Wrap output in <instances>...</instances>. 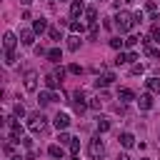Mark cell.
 <instances>
[{"label":"cell","mask_w":160,"mask_h":160,"mask_svg":"<svg viewBox=\"0 0 160 160\" xmlns=\"http://www.w3.org/2000/svg\"><path fill=\"white\" fill-rule=\"evenodd\" d=\"M112 20H115V28H118L120 35H125V32H130V30L135 28V18H132V12H128V10H120Z\"/></svg>","instance_id":"cell-1"},{"label":"cell","mask_w":160,"mask_h":160,"mask_svg":"<svg viewBox=\"0 0 160 160\" xmlns=\"http://www.w3.org/2000/svg\"><path fill=\"white\" fill-rule=\"evenodd\" d=\"M28 128H30V132H45V128H48L45 115H42V112H32V115H28Z\"/></svg>","instance_id":"cell-2"},{"label":"cell","mask_w":160,"mask_h":160,"mask_svg":"<svg viewBox=\"0 0 160 160\" xmlns=\"http://www.w3.org/2000/svg\"><path fill=\"white\" fill-rule=\"evenodd\" d=\"M88 152H90V158H92V160H100V158L105 155V145H102L100 135L90 138V142H88Z\"/></svg>","instance_id":"cell-3"},{"label":"cell","mask_w":160,"mask_h":160,"mask_svg":"<svg viewBox=\"0 0 160 160\" xmlns=\"http://www.w3.org/2000/svg\"><path fill=\"white\" fill-rule=\"evenodd\" d=\"M22 88H25L28 92H38V72H35V70H28V72L22 75Z\"/></svg>","instance_id":"cell-4"},{"label":"cell","mask_w":160,"mask_h":160,"mask_svg":"<svg viewBox=\"0 0 160 160\" xmlns=\"http://www.w3.org/2000/svg\"><path fill=\"white\" fill-rule=\"evenodd\" d=\"M2 48H5V52H15V48H18V35L8 30V32L2 35Z\"/></svg>","instance_id":"cell-5"},{"label":"cell","mask_w":160,"mask_h":160,"mask_svg":"<svg viewBox=\"0 0 160 160\" xmlns=\"http://www.w3.org/2000/svg\"><path fill=\"white\" fill-rule=\"evenodd\" d=\"M52 125L58 128V132L68 130V125H70V115H68V112H58V115L52 118Z\"/></svg>","instance_id":"cell-6"},{"label":"cell","mask_w":160,"mask_h":160,"mask_svg":"<svg viewBox=\"0 0 160 160\" xmlns=\"http://www.w3.org/2000/svg\"><path fill=\"white\" fill-rule=\"evenodd\" d=\"M85 5H82V0H72L70 2V20H78L80 15H85Z\"/></svg>","instance_id":"cell-7"},{"label":"cell","mask_w":160,"mask_h":160,"mask_svg":"<svg viewBox=\"0 0 160 160\" xmlns=\"http://www.w3.org/2000/svg\"><path fill=\"white\" fill-rule=\"evenodd\" d=\"M55 100H58V95H55L52 90H40V92H38V102H40V105H50V102H55Z\"/></svg>","instance_id":"cell-8"},{"label":"cell","mask_w":160,"mask_h":160,"mask_svg":"<svg viewBox=\"0 0 160 160\" xmlns=\"http://www.w3.org/2000/svg\"><path fill=\"white\" fill-rule=\"evenodd\" d=\"M20 42H22L25 48H32V45H35V32H32V30H20Z\"/></svg>","instance_id":"cell-9"},{"label":"cell","mask_w":160,"mask_h":160,"mask_svg":"<svg viewBox=\"0 0 160 160\" xmlns=\"http://www.w3.org/2000/svg\"><path fill=\"white\" fill-rule=\"evenodd\" d=\"M45 30H48V20H45V18L32 20V32H35V35H42Z\"/></svg>","instance_id":"cell-10"},{"label":"cell","mask_w":160,"mask_h":160,"mask_svg":"<svg viewBox=\"0 0 160 160\" xmlns=\"http://www.w3.org/2000/svg\"><path fill=\"white\" fill-rule=\"evenodd\" d=\"M112 80H115V72H102V75L95 80V85H98V88H108Z\"/></svg>","instance_id":"cell-11"},{"label":"cell","mask_w":160,"mask_h":160,"mask_svg":"<svg viewBox=\"0 0 160 160\" xmlns=\"http://www.w3.org/2000/svg\"><path fill=\"white\" fill-rule=\"evenodd\" d=\"M118 98H120V102H132V100H138V98H135V92H132L130 88H120Z\"/></svg>","instance_id":"cell-12"},{"label":"cell","mask_w":160,"mask_h":160,"mask_svg":"<svg viewBox=\"0 0 160 160\" xmlns=\"http://www.w3.org/2000/svg\"><path fill=\"white\" fill-rule=\"evenodd\" d=\"M138 105H140V110H150V108H152V95H150V92H142V95L138 98Z\"/></svg>","instance_id":"cell-13"},{"label":"cell","mask_w":160,"mask_h":160,"mask_svg":"<svg viewBox=\"0 0 160 160\" xmlns=\"http://www.w3.org/2000/svg\"><path fill=\"white\" fill-rule=\"evenodd\" d=\"M118 142H120L122 148H132V145H135V135H132V132H120Z\"/></svg>","instance_id":"cell-14"},{"label":"cell","mask_w":160,"mask_h":160,"mask_svg":"<svg viewBox=\"0 0 160 160\" xmlns=\"http://www.w3.org/2000/svg\"><path fill=\"white\" fill-rule=\"evenodd\" d=\"M45 85H48V90H55V88L60 85V80L55 78V72H48V75H45Z\"/></svg>","instance_id":"cell-15"},{"label":"cell","mask_w":160,"mask_h":160,"mask_svg":"<svg viewBox=\"0 0 160 160\" xmlns=\"http://www.w3.org/2000/svg\"><path fill=\"white\" fill-rule=\"evenodd\" d=\"M145 85H148V90H150V92H160V78H148V80H145Z\"/></svg>","instance_id":"cell-16"},{"label":"cell","mask_w":160,"mask_h":160,"mask_svg":"<svg viewBox=\"0 0 160 160\" xmlns=\"http://www.w3.org/2000/svg\"><path fill=\"white\" fill-rule=\"evenodd\" d=\"M70 32H72V35H82V32H85V25L78 22V20H70Z\"/></svg>","instance_id":"cell-17"},{"label":"cell","mask_w":160,"mask_h":160,"mask_svg":"<svg viewBox=\"0 0 160 160\" xmlns=\"http://www.w3.org/2000/svg\"><path fill=\"white\" fill-rule=\"evenodd\" d=\"M48 60H50V62H60V60H62V52H60V48H52V50H48Z\"/></svg>","instance_id":"cell-18"},{"label":"cell","mask_w":160,"mask_h":160,"mask_svg":"<svg viewBox=\"0 0 160 160\" xmlns=\"http://www.w3.org/2000/svg\"><path fill=\"white\" fill-rule=\"evenodd\" d=\"M78 48H80V35H70V38H68V50L75 52Z\"/></svg>","instance_id":"cell-19"},{"label":"cell","mask_w":160,"mask_h":160,"mask_svg":"<svg viewBox=\"0 0 160 160\" xmlns=\"http://www.w3.org/2000/svg\"><path fill=\"white\" fill-rule=\"evenodd\" d=\"M85 18H88L90 25H95V22H98V10H95V8H88V10H85Z\"/></svg>","instance_id":"cell-20"},{"label":"cell","mask_w":160,"mask_h":160,"mask_svg":"<svg viewBox=\"0 0 160 160\" xmlns=\"http://www.w3.org/2000/svg\"><path fill=\"white\" fill-rule=\"evenodd\" d=\"M110 130V120L108 118H98V132H108Z\"/></svg>","instance_id":"cell-21"},{"label":"cell","mask_w":160,"mask_h":160,"mask_svg":"<svg viewBox=\"0 0 160 160\" xmlns=\"http://www.w3.org/2000/svg\"><path fill=\"white\" fill-rule=\"evenodd\" d=\"M145 12H148L152 20H158V15H155V12H158V5H155V2H145Z\"/></svg>","instance_id":"cell-22"},{"label":"cell","mask_w":160,"mask_h":160,"mask_svg":"<svg viewBox=\"0 0 160 160\" xmlns=\"http://www.w3.org/2000/svg\"><path fill=\"white\" fill-rule=\"evenodd\" d=\"M48 152H50V158H62V145H50Z\"/></svg>","instance_id":"cell-23"},{"label":"cell","mask_w":160,"mask_h":160,"mask_svg":"<svg viewBox=\"0 0 160 160\" xmlns=\"http://www.w3.org/2000/svg\"><path fill=\"white\" fill-rule=\"evenodd\" d=\"M145 55H148V58H160V48H152V45H145Z\"/></svg>","instance_id":"cell-24"},{"label":"cell","mask_w":160,"mask_h":160,"mask_svg":"<svg viewBox=\"0 0 160 160\" xmlns=\"http://www.w3.org/2000/svg\"><path fill=\"white\" fill-rule=\"evenodd\" d=\"M12 115H15V118H25V108H22V102L12 105Z\"/></svg>","instance_id":"cell-25"},{"label":"cell","mask_w":160,"mask_h":160,"mask_svg":"<svg viewBox=\"0 0 160 160\" xmlns=\"http://www.w3.org/2000/svg\"><path fill=\"white\" fill-rule=\"evenodd\" d=\"M58 140H60V145H70V142H72V138H70V135H68L65 130H62V132L58 135Z\"/></svg>","instance_id":"cell-26"},{"label":"cell","mask_w":160,"mask_h":160,"mask_svg":"<svg viewBox=\"0 0 160 160\" xmlns=\"http://www.w3.org/2000/svg\"><path fill=\"white\" fill-rule=\"evenodd\" d=\"M122 45H125V40H120V38H112V40H110V48H112V50H120Z\"/></svg>","instance_id":"cell-27"},{"label":"cell","mask_w":160,"mask_h":160,"mask_svg":"<svg viewBox=\"0 0 160 160\" xmlns=\"http://www.w3.org/2000/svg\"><path fill=\"white\" fill-rule=\"evenodd\" d=\"M138 40H140L138 35H130V38H125V48H135V45H138Z\"/></svg>","instance_id":"cell-28"},{"label":"cell","mask_w":160,"mask_h":160,"mask_svg":"<svg viewBox=\"0 0 160 160\" xmlns=\"http://www.w3.org/2000/svg\"><path fill=\"white\" fill-rule=\"evenodd\" d=\"M70 152H72V155L80 152V140H78V138H72V142H70Z\"/></svg>","instance_id":"cell-29"},{"label":"cell","mask_w":160,"mask_h":160,"mask_svg":"<svg viewBox=\"0 0 160 160\" xmlns=\"http://www.w3.org/2000/svg\"><path fill=\"white\" fill-rule=\"evenodd\" d=\"M12 150H15V148H12V140H8V142H5V145H2V152H5V155H10V158H12Z\"/></svg>","instance_id":"cell-30"},{"label":"cell","mask_w":160,"mask_h":160,"mask_svg":"<svg viewBox=\"0 0 160 160\" xmlns=\"http://www.w3.org/2000/svg\"><path fill=\"white\" fill-rule=\"evenodd\" d=\"M128 62V55L125 52H118V58H115V65H125Z\"/></svg>","instance_id":"cell-31"},{"label":"cell","mask_w":160,"mask_h":160,"mask_svg":"<svg viewBox=\"0 0 160 160\" xmlns=\"http://www.w3.org/2000/svg\"><path fill=\"white\" fill-rule=\"evenodd\" d=\"M68 72H72V75H80V72H82V68H80L78 62H72V65L68 68Z\"/></svg>","instance_id":"cell-32"},{"label":"cell","mask_w":160,"mask_h":160,"mask_svg":"<svg viewBox=\"0 0 160 160\" xmlns=\"http://www.w3.org/2000/svg\"><path fill=\"white\" fill-rule=\"evenodd\" d=\"M88 108L98 110V108H100V98H90V100H88Z\"/></svg>","instance_id":"cell-33"},{"label":"cell","mask_w":160,"mask_h":160,"mask_svg":"<svg viewBox=\"0 0 160 160\" xmlns=\"http://www.w3.org/2000/svg\"><path fill=\"white\" fill-rule=\"evenodd\" d=\"M98 32H100V30H98V22L90 25V40H98Z\"/></svg>","instance_id":"cell-34"},{"label":"cell","mask_w":160,"mask_h":160,"mask_svg":"<svg viewBox=\"0 0 160 160\" xmlns=\"http://www.w3.org/2000/svg\"><path fill=\"white\" fill-rule=\"evenodd\" d=\"M48 35H50L52 40H60V30H58V28H50V30H48Z\"/></svg>","instance_id":"cell-35"},{"label":"cell","mask_w":160,"mask_h":160,"mask_svg":"<svg viewBox=\"0 0 160 160\" xmlns=\"http://www.w3.org/2000/svg\"><path fill=\"white\" fill-rule=\"evenodd\" d=\"M142 70H145V68H142V65H138V62L130 68V72H132V75H142Z\"/></svg>","instance_id":"cell-36"},{"label":"cell","mask_w":160,"mask_h":160,"mask_svg":"<svg viewBox=\"0 0 160 160\" xmlns=\"http://www.w3.org/2000/svg\"><path fill=\"white\" fill-rule=\"evenodd\" d=\"M52 72H55V78H58V80L62 82V78H65V68H55Z\"/></svg>","instance_id":"cell-37"},{"label":"cell","mask_w":160,"mask_h":160,"mask_svg":"<svg viewBox=\"0 0 160 160\" xmlns=\"http://www.w3.org/2000/svg\"><path fill=\"white\" fill-rule=\"evenodd\" d=\"M15 62V52H5V65H12Z\"/></svg>","instance_id":"cell-38"},{"label":"cell","mask_w":160,"mask_h":160,"mask_svg":"<svg viewBox=\"0 0 160 160\" xmlns=\"http://www.w3.org/2000/svg\"><path fill=\"white\" fill-rule=\"evenodd\" d=\"M150 38H152V40H158V42H160V28H152V32H150Z\"/></svg>","instance_id":"cell-39"},{"label":"cell","mask_w":160,"mask_h":160,"mask_svg":"<svg viewBox=\"0 0 160 160\" xmlns=\"http://www.w3.org/2000/svg\"><path fill=\"white\" fill-rule=\"evenodd\" d=\"M132 18H135V25H140L145 18H142V12H132Z\"/></svg>","instance_id":"cell-40"},{"label":"cell","mask_w":160,"mask_h":160,"mask_svg":"<svg viewBox=\"0 0 160 160\" xmlns=\"http://www.w3.org/2000/svg\"><path fill=\"white\" fill-rule=\"evenodd\" d=\"M35 52H38V55H48V50H45L42 45H38V48H35Z\"/></svg>","instance_id":"cell-41"},{"label":"cell","mask_w":160,"mask_h":160,"mask_svg":"<svg viewBox=\"0 0 160 160\" xmlns=\"http://www.w3.org/2000/svg\"><path fill=\"white\" fill-rule=\"evenodd\" d=\"M138 60V52H128V62H135Z\"/></svg>","instance_id":"cell-42"},{"label":"cell","mask_w":160,"mask_h":160,"mask_svg":"<svg viewBox=\"0 0 160 160\" xmlns=\"http://www.w3.org/2000/svg\"><path fill=\"white\" fill-rule=\"evenodd\" d=\"M118 160H130V158L128 155H118Z\"/></svg>","instance_id":"cell-43"},{"label":"cell","mask_w":160,"mask_h":160,"mask_svg":"<svg viewBox=\"0 0 160 160\" xmlns=\"http://www.w3.org/2000/svg\"><path fill=\"white\" fill-rule=\"evenodd\" d=\"M20 2H22V5H30V2H32V0H20Z\"/></svg>","instance_id":"cell-44"},{"label":"cell","mask_w":160,"mask_h":160,"mask_svg":"<svg viewBox=\"0 0 160 160\" xmlns=\"http://www.w3.org/2000/svg\"><path fill=\"white\" fill-rule=\"evenodd\" d=\"M10 160H20V155H12V158H10Z\"/></svg>","instance_id":"cell-45"},{"label":"cell","mask_w":160,"mask_h":160,"mask_svg":"<svg viewBox=\"0 0 160 160\" xmlns=\"http://www.w3.org/2000/svg\"><path fill=\"white\" fill-rule=\"evenodd\" d=\"M142 160H148V158H142Z\"/></svg>","instance_id":"cell-46"}]
</instances>
